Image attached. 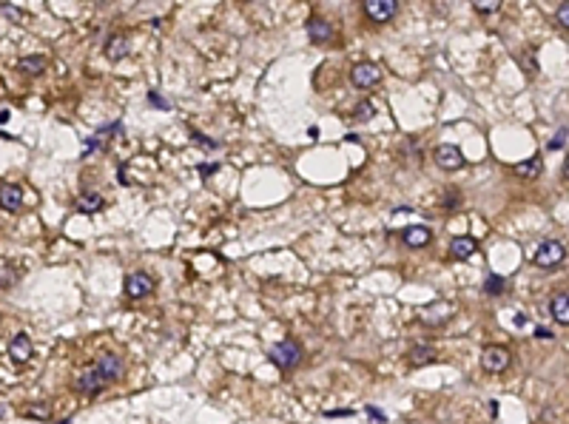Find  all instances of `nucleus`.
<instances>
[{
    "mask_svg": "<svg viewBox=\"0 0 569 424\" xmlns=\"http://www.w3.org/2000/svg\"><path fill=\"white\" fill-rule=\"evenodd\" d=\"M123 368H126L123 356L103 353V356H97L94 365H88V368L80 370L77 390L83 393V396H97V393H103L111 382H117L119 376H123Z\"/></svg>",
    "mask_w": 569,
    "mask_h": 424,
    "instance_id": "obj_1",
    "label": "nucleus"
},
{
    "mask_svg": "<svg viewBox=\"0 0 569 424\" xmlns=\"http://www.w3.org/2000/svg\"><path fill=\"white\" fill-rule=\"evenodd\" d=\"M267 356H271V361L279 370H293V368H299V361H302V345L293 342V339H282L267 350Z\"/></svg>",
    "mask_w": 569,
    "mask_h": 424,
    "instance_id": "obj_2",
    "label": "nucleus"
},
{
    "mask_svg": "<svg viewBox=\"0 0 569 424\" xmlns=\"http://www.w3.org/2000/svg\"><path fill=\"white\" fill-rule=\"evenodd\" d=\"M563 259H566V248H563V242H558V239H544L541 245L535 248V254H532V265L544 268V270L561 268Z\"/></svg>",
    "mask_w": 569,
    "mask_h": 424,
    "instance_id": "obj_3",
    "label": "nucleus"
},
{
    "mask_svg": "<svg viewBox=\"0 0 569 424\" xmlns=\"http://www.w3.org/2000/svg\"><path fill=\"white\" fill-rule=\"evenodd\" d=\"M510 361H513V353L504 345H487L481 350V368L487 373H504L506 368H510Z\"/></svg>",
    "mask_w": 569,
    "mask_h": 424,
    "instance_id": "obj_4",
    "label": "nucleus"
},
{
    "mask_svg": "<svg viewBox=\"0 0 569 424\" xmlns=\"http://www.w3.org/2000/svg\"><path fill=\"white\" fill-rule=\"evenodd\" d=\"M433 160H436V165H438L441 171H459V168L464 165V154H461V148H459V145H453V142H441V145H436V151H433Z\"/></svg>",
    "mask_w": 569,
    "mask_h": 424,
    "instance_id": "obj_5",
    "label": "nucleus"
},
{
    "mask_svg": "<svg viewBox=\"0 0 569 424\" xmlns=\"http://www.w3.org/2000/svg\"><path fill=\"white\" fill-rule=\"evenodd\" d=\"M399 12V0H365V15L381 26V23H390Z\"/></svg>",
    "mask_w": 569,
    "mask_h": 424,
    "instance_id": "obj_6",
    "label": "nucleus"
},
{
    "mask_svg": "<svg viewBox=\"0 0 569 424\" xmlns=\"http://www.w3.org/2000/svg\"><path fill=\"white\" fill-rule=\"evenodd\" d=\"M350 83L356 88H373L381 83V69L376 63H356L350 69Z\"/></svg>",
    "mask_w": 569,
    "mask_h": 424,
    "instance_id": "obj_7",
    "label": "nucleus"
},
{
    "mask_svg": "<svg viewBox=\"0 0 569 424\" xmlns=\"http://www.w3.org/2000/svg\"><path fill=\"white\" fill-rule=\"evenodd\" d=\"M9 359L15 361V365H26L28 359H32L35 353V345H32V336L28 333H15V336L9 339Z\"/></svg>",
    "mask_w": 569,
    "mask_h": 424,
    "instance_id": "obj_8",
    "label": "nucleus"
},
{
    "mask_svg": "<svg viewBox=\"0 0 569 424\" xmlns=\"http://www.w3.org/2000/svg\"><path fill=\"white\" fill-rule=\"evenodd\" d=\"M151 291H154V279L148 274H142V270L129 274V279H126V296L129 299H145Z\"/></svg>",
    "mask_w": 569,
    "mask_h": 424,
    "instance_id": "obj_9",
    "label": "nucleus"
},
{
    "mask_svg": "<svg viewBox=\"0 0 569 424\" xmlns=\"http://www.w3.org/2000/svg\"><path fill=\"white\" fill-rule=\"evenodd\" d=\"M129 51H131V43H129L126 35H111V38L106 40V46H103V54L111 60V63H119V60H126Z\"/></svg>",
    "mask_w": 569,
    "mask_h": 424,
    "instance_id": "obj_10",
    "label": "nucleus"
},
{
    "mask_svg": "<svg viewBox=\"0 0 569 424\" xmlns=\"http://www.w3.org/2000/svg\"><path fill=\"white\" fill-rule=\"evenodd\" d=\"M402 242H404L407 248H427L430 242H433V231L424 228V225H410V228H404Z\"/></svg>",
    "mask_w": 569,
    "mask_h": 424,
    "instance_id": "obj_11",
    "label": "nucleus"
},
{
    "mask_svg": "<svg viewBox=\"0 0 569 424\" xmlns=\"http://www.w3.org/2000/svg\"><path fill=\"white\" fill-rule=\"evenodd\" d=\"M0 205H3L6 214H15L23 205V188L20 186H12V183H3L0 186Z\"/></svg>",
    "mask_w": 569,
    "mask_h": 424,
    "instance_id": "obj_12",
    "label": "nucleus"
},
{
    "mask_svg": "<svg viewBox=\"0 0 569 424\" xmlns=\"http://www.w3.org/2000/svg\"><path fill=\"white\" fill-rule=\"evenodd\" d=\"M308 38H311L313 43H327V40L333 38V26L327 23L324 17L313 15V17L308 20Z\"/></svg>",
    "mask_w": 569,
    "mask_h": 424,
    "instance_id": "obj_13",
    "label": "nucleus"
},
{
    "mask_svg": "<svg viewBox=\"0 0 569 424\" xmlns=\"http://www.w3.org/2000/svg\"><path fill=\"white\" fill-rule=\"evenodd\" d=\"M453 316V305L450 302H436V305H427L424 311H422V322L424 325H441V322H447Z\"/></svg>",
    "mask_w": 569,
    "mask_h": 424,
    "instance_id": "obj_14",
    "label": "nucleus"
},
{
    "mask_svg": "<svg viewBox=\"0 0 569 424\" xmlns=\"http://www.w3.org/2000/svg\"><path fill=\"white\" fill-rule=\"evenodd\" d=\"M541 171H544L541 157H529V160H521V163L513 165V174L521 177V179H538V177H541Z\"/></svg>",
    "mask_w": 569,
    "mask_h": 424,
    "instance_id": "obj_15",
    "label": "nucleus"
},
{
    "mask_svg": "<svg viewBox=\"0 0 569 424\" xmlns=\"http://www.w3.org/2000/svg\"><path fill=\"white\" fill-rule=\"evenodd\" d=\"M550 316L558 325H569V293H555L550 299Z\"/></svg>",
    "mask_w": 569,
    "mask_h": 424,
    "instance_id": "obj_16",
    "label": "nucleus"
},
{
    "mask_svg": "<svg viewBox=\"0 0 569 424\" xmlns=\"http://www.w3.org/2000/svg\"><path fill=\"white\" fill-rule=\"evenodd\" d=\"M17 72L26 77H38L46 72V57L43 54H28L23 60H17Z\"/></svg>",
    "mask_w": 569,
    "mask_h": 424,
    "instance_id": "obj_17",
    "label": "nucleus"
},
{
    "mask_svg": "<svg viewBox=\"0 0 569 424\" xmlns=\"http://www.w3.org/2000/svg\"><path fill=\"white\" fill-rule=\"evenodd\" d=\"M475 251H478V242L472 236H456L450 242V256L453 259H470Z\"/></svg>",
    "mask_w": 569,
    "mask_h": 424,
    "instance_id": "obj_18",
    "label": "nucleus"
},
{
    "mask_svg": "<svg viewBox=\"0 0 569 424\" xmlns=\"http://www.w3.org/2000/svg\"><path fill=\"white\" fill-rule=\"evenodd\" d=\"M103 205H106V199H103V194H97V191H85V194L77 197V208L83 211V214H97Z\"/></svg>",
    "mask_w": 569,
    "mask_h": 424,
    "instance_id": "obj_19",
    "label": "nucleus"
},
{
    "mask_svg": "<svg viewBox=\"0 0 569 424\" xmlns=\"http://www.w3.org/2000/svg\"><path fill=\"white\" fill-rule=\"evenodd\" d=\"M433 359H436V350H433L430 345H418V348L410 350V361H413V365H427V361H433Z\"/></svg>",
    "mask_w": 569,
    "mask_h": 424,
    "instance_id": "obj_20",
    "label": "nucleus"
},
{
    "mask_svg": "<svg viewBox=\"0 0 569 424\" xmlns=\"http://www.w3.org/2000/svg\"><path fill=\"white\" fill-rule=\"evenodd\" d=\"M370 117H376V106L370 100H362L356 106V111H353V120H356V123H365V120H370Z\"/></svg>",
    "mask_w": 569,
    "mask_h": 424,
    "instance_id": "obj_21",
    "label": "nucleus"
},
{
    "mask_svg": "<svg viewBox=\"0 0 569 424\" xmlns=\"http://www.w3.org/2000/svg\"><path fill=\"white\" fill-rule=\"evenodd\" d=\"M470 3H472V9L478 15H493V12L501 9V0H470Z\"/></svg>",
    "mask_w": 569,
    "mask_h": 424,
    "instance_id": "obj_22",
    "label": "nucleus"
},
{
    "mask_svg": "<svg viewBox=\"0 0 569 424\" xmlns=\"http://www.w3.org/2000/svg\"><path fill=\"white\" fill-rule=\"evenodd\" d=\"M484 291H487L490 296H498V293H504V277H495V274H490V277H487V282H484Z\"/></svg>",
    "mask_w": 569,
    "mask_h": 424,
    "instance_id": "obj_23",
    "label": "nucleus"
},
{
    "mask_svg": "<svg viewBox=\"0 0 569 424\" xmlns=\"http://www.w3.org/2000/svg\"><path fill=\"white\" fill-rule=\"evenodd\" d=\"M555 20H558V26L569 28V0H563V3L555 9Z\"/></svg>",
    "mask_w": 569,
    "mask_h": 424,
    "instance_id": "obj_24",
    "label": "nucleus"
},
{
    "mask_svg": "<svg viewBox=\"0 0 569 424\" xmlns=\"http://www.w3.org/2000/svg\"><path fill=\"white\" fill-rule=\"evenodd\" d=\"M0 270H3V288H12L15 285V270H12V262H3V268H0Z\"/></svg>",
    "mask_w": 569,
    "mask_h": 424,
    "instance_id": "obj_25",
    "label": "nucleus"
},
{
    "mask_svg": "<svg viewBox=\"0 0 569 424\" xmlns=\"http://www.w3.org/2000/svg\"><path fill=\"white\" fill-rule=\"evenodd\" d=\"M148 103H154L157 108H163V111H168L171 108V103L168 100H163V95L160 92H148Z\"/></svg>",
    "mask_w": 569,
    "mask_h": 424,
    "instance_id": "obj_26",
    "label": "nucleus"
},
{
    "mask_svg": "<svg viewBox=\"0 0 569 424\" xmlns=\"http://www.w3.org/2000/svg\"><path fill=\"white\" fill-rule=\"evenodd\" d=\"M49 413H51V407H49V405H40V407L26 410V416H28V418H49Z\"/></svg>",
    "mask_w": 569,
    "mask_h": 424,
    "instance_id": "obj_27",
    "label": "nucleus"
},
{
    "mask_svg": "<svg viewBox=\"0 0 569 424\" xmlns=\"http://www.w3.org/2000/svg\"><path fill=\"white\" fill-rule=\"evenodd\" d=\"M563 140H566V129H561V131H558V134H555V137L550 140V151L561 148V145H563Z\"/></svg>",
    "mask_w": 569,
    "mask_h": 424,
    "instance_id": "obj_28",
    "label": "nucleus"
},
{
    "mask_svg": "<svg viewBox=\"0 0 569 424\" xmlns=\"http://www.w3.org/2000/svg\"><path fill=\"white\" fill-rule=\"evenodd\" d=\"M461 199H459V191H447V199H444V208H456Z\"/></svg>",
    "mask_w": 569,
    "mask_h": 424,
    "instance_id": "obj_29",
    "label": "nucleus"
},
{
    "mask_svg": "<svg viewBox=\"0 0 569 424\" xmlns=\"http://www.w3.org/2000/svg\"><path fill=\"white\" fill-rule=\"evenodd\" d=\"M191 137H194V140H197V142H202V145H208V148H214V145H217V142H214V140H208V137H202V134H199V131H191Z\"/></svg>",
    "mask_w": 569,
    "mask_h": 424,
    "instance_id": "obj_30",
    "label": "nucleus"
},
{
    "mask_svg": "<svg viewBox=\"0 0 569 424\" xmlns=\"http://www.w3.org/2000/svg\"><path fill=\"white\" fill-rule=\"evenodd\" d=\"M322 416H327V418H339V416H353V410H324Z\"/></svg>",
    "mask_w": 569,
    "mask_h": 424,
    "instance_id": "obj_31",
    "label": "nucleus"
},
{
    "mask_svg": "<svg viewBox=\"0 0 569 424\" xmlns=\"http://www.w3.org/2000/svg\"><path fill=\"white\" fill-rule=\"evenodd\" d=\"M217 168H220V165H214V163H202V165H199V171H202V177H211V174H214Z\"/></svg>",
    "mask_w": 569,
    "mask_h": 424,
    "instance_id": "obj_32",
    "label": "nucleus"
},
{
    "mask_svg": "<svg viewBox=\"0 0 569 424\" xmlns=\"http://www.w3.org/2000/svg\"><path fill=\"white\" fill-rule=\"evenodd\" d=\"M365 413H368L370 418H379V421H384V418H387V416H384L381 410H376V407H365Z\"/></svg>",
    "mask_w": 569,
    "mask_h": 424,
    "instance_id": "obj_33",
    "label": "nucleus"
},
{
    "mask_svg": "<svg viewBox=\"0 0 569 424\" xmlns=\"http://www.w3.org/2000/svg\"><path fill=\"white\" fill-rule=\"evenodd\" d=\"M535 336H538V339H550V336H552V333H550L547 327H538V330H535Z\"/></svg>",
    "mask_w": 569,
    "mask_h": 424,
    "instance_id": "obj_34",
    "label": "nucleus"
},
{
    "mask_svg": "<svg viewBox=\"0 0 569 424\" xmlns=\"http://www.w3.org/2000/svg\"><path fill=\"white\" fill-rule=\"evenodd\" d=\"M3 15H6V17H15V20H17V9H12L9 3H3Z\"/></svg>",
    "mask_w": 569,
    "mask_h": 424,
    "instance_id": "obj_35",
    "label": "nucleus"
},
{
    "mask_svg": "<svg viewBox=\"0 0 569 424\" xmlns=\"http://www.w3.org/2000/svg\"><path fill=\"white\" fill-rule=\"evenodd\" d=\"M563 177L569 179V154H566V163H563Z\"/></svg>",
    "mask_w": 569,
    "mask_h": 424,
    "instance_id": "obj_36",
    "label": "nucleus"
}]
</instances>
